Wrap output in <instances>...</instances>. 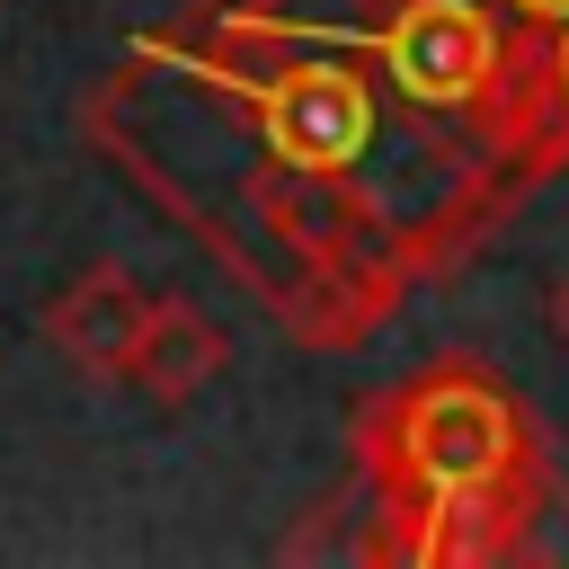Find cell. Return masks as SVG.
<instances>
[{"label":"cell","mask_w":569,"mask_h":569,"mask_svg":"<svg viewBox=\"0 0 569 569\" xmlns=\"http://www.w3.org/2000/svg\"><path fill=\"white\" fill-rule=\"evenodd\" d=\"M382 62L409 107H471L498 71V27L480 0H400L382 27Z\"/></svg>","instance_id":"3957f363"},{"label":"cell","mask_w":569,"mask_h":569,"mask_svg":"<svg viewBox=\"0 0 569 569\" xmlns=\"http://www.w3.org/2000/svg\"><path fill=\"white\" fill-rule=\"evenodd\" d=\"M258 213L276 222V240H293L302 258H347L365 240V196L347 187V169H284L267 160L258 169Z\"/></svg>","instance_id":"5b68a950"},{"label":"cell","mask_w":569,"mask_h":569,"mask_svg":"<svg viewBox=\"0 0 569 569\" xmlns=\"http://www.w3.org/2000/svg\"><path fill=\"white\" fill-rule=\"evenodd\" d=\"M151 320V293L124 276V267H89L71 276L53 302H44V347L80 373V382H116L133 365V338Z\"/></svg>","instance_id":"277c9868"},{"label":"cell","mask_w":569,"mask_h":569,"mask_svg":"<svg viewBox=\"0 0 569 569\" xmlns=\"http://www.w3.org/2000/svg\"><path fill=\"white\" fill-rule=\"evenodd\" d=\"M525 27H569V0H507Z\"/></svg>","instance_id":"52a82bcc"},{"label":"cell","mask_w":569,"mask_h":569,"mask_svg":"<svg viewBox=\"0 0 569 569\" xmlns=\"http://www.w3.org/2000/svg\"><path fill=\"white\" fill-rule=\"evenodd\" d=\"M551 80L569 89V27H560V53H551Z\"/></svg>","instance_id":"ba28073f"},{"label":"cell","mask_w":569,"mask_h":569,"mask_svg":"<svg viewBox=\"0 0 569 569\" xmlns=\"http://www.w3.org/2000/svg\"><path fill=\"white\" fill-rule=\"evenodd\" d=\"M258 142L284 169H356V151L373 142V89L347 62H293L276 80H258Z\"/></svg>","instance_id":"7a4b0ae2"},{"label":"cell","mask_w":569,"mask_h":569,"mask_svg":"<svg viewBox=\"0 0 569 569\" xmlns=\"http://www.w3.org/2000/svg\"><path fill=\"white\" fill-rule=\"evenodd\" d=\"M391 462L427 498H525L533 489L525 409L480 365H436L391 400Z\"/></svg>","instance_id":"6da1fadb"},{"label":"cell","mask_w":569,"mask_h":569,"mask_svg":"<svg viewBox=\"0 0 569 569\" xmlns=\"http://www.w3.org/2000/svg\"><path fill=\"white\" fill-rule=\"evenodd\" d=\"M551 320H560V338H569V284H560V293H551Z\"/></svg>","instance_id":"9c48e42d"},{"label":"cell","mask_w":569,"mask_h":569,"mask_svg":"<svg viewBox=\"0 0 569 569\" xmlns=\"http://www.w3.org/2000/svg\"><path fill=\"white\" fill-rule=\"evenodd\" d=\"M222 365H231V338H222L196 302H151V320H142V338H133L124 382H142L160 409H187Z\"/></svg>","instance_id":"8992f818"}]
</instances>
